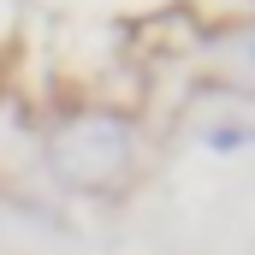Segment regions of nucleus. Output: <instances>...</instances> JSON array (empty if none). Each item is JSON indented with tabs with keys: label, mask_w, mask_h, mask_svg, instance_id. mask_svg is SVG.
<instances>
[{
	"label": "nucleus",
	"mask_w": 255,
	"mask_h": 255,
	"mask_svg": "<svg viewBox=\"0 0 255 255\" xmlns=\"http://www.w3.org/2000/svg\"><path fill=\"white\" fill-rule=\"evenodd\" d=\"M48 166L54 178L71 184L83 196H119L136 172V130L125 113H107V107H83L54 125L48 136Z\"/></svg>",
	"instance_id": "obj_1"
},
{
	"label": "nucleus",
	"mask_w": 255,
	"mask_h": 255,
	"mask_svg": "<svg viewBox=\"0 0 255 255\" xmlns=\"http://www.w3.org/2000/svg\"><path fill=\"white\" fill-rule=\"evenodd\" d=\"M196 77H202L208 89L250 95V101H255V24H244V30H220V36L202 48Z\"/></svg>",
	"instance_id": "obj_2"
}]
</instances>
